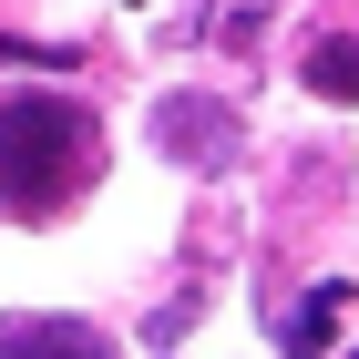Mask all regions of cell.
<instances>
[{
  "label": "cell",
  "instance_id": "8992f818",
  "mask_svg": "<svg viewBox=\"0 0 359 359\" xmlns=\"http://www.w3.org/2000/svg\"><path fill=\"white\" fill-rule=\"evenodd\" d=\"M349 359H359V349H349Z\"/></svg>",
  "mask_w": 359,
  "mask_h": 359
},
{
  "label": "cell",
  "instance_id": "7a4b0ae2",
  "mask_svg": "<svg viewBox=\"0 0 359 359\" xmlns=\"http://www.w3.org/2000/svg\"><path fill=\"white\" fill-rule=\"evenodd\" d=\"M154 144L185 154L195 175H216V165L247 154V123H236V103H216V93H165V103H154Z\"/></svg>",
  "mask_w": 359,
  "mask_h": 359
},
{
  "label": "cell",
  "instance_id": "277c9868",
  "mask_svg": "<svg viewBox=\"0 0 359 359\" xmlns=\"http://www.w3.org/2000/svg\"><path fill=\"white\" fill-rule=\"evenodd\" d=\"M339 318H349V287H339V277L308 287V308L287 318V359H329V329H339Z\"/></svg>",
  "mask_w": 359,
  "mask_h": 359
},
{
  "label": "cell",
  "instance_id": "6da1fadb",
  "mask_svg": "<svg viewBox=\"0 0 359 359\" xmlns=\"http://www.w3.org/2000/svg\"><path fill=\"white\" fill-rule=\"evenodd\" d=\"M103 185V123L72 93H0V216L52 226Z\"/></svg>",
  "mask_w": 359,
  "mask_h": 359
},
{
  "label": "cell",
  "instance_id": "3957f363",
  "mask_svg": "<svg viewBox=\"0 0 359 359\" xmlns=\"http://www.w3.org/2000/svg\"><path fill=\"white\" fill-rule=\"evenodd\" d=\"M0 359H123V349L83 318H21V329H0Z\"/></svg>",
  "mask_w": 359,
  "mask_h": 359
},
{
  "label": "cell",
  "instance_id": "5b68a950",
  "mask_svg": "<svg viewBox=\"0 0 359 359\" xmlns=\"http://www.w3.org/2000/svg\"><path fill=\"white\" fill-rule=\"evenodd\" d=\"M298 72H308V93H318V103H359V41H339V31H329V41H308Z\"/></svg>",
  "mask_w": 359,
  "mask_h": 359
}]
</instances>
